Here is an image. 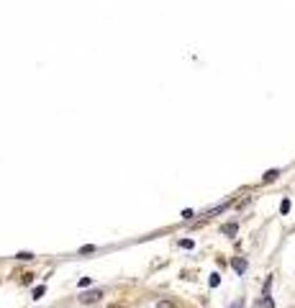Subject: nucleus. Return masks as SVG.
I'll return each instance as SVG.
<instances>
[{"instance_id":"6","label":"nucleus","mask_w":295,"mask_h":308,"mask_svg":"<svg viewBox=\"0 0 295 308\" xmlns=\"http://www.w3.org/2000/svg\"><path fill=\"white\" fill-rule=\"evenodd\" d=\"M277 175H280L277 170H269V172L264 175V183H272V180H275V178H277Z\"/></svg>"},{"instance_id":"2","label":"nucleus","mask_w":295,"mask_h":308,"mask_svg":"<svg viewBox=\"0 0 295 308\" xmlns=\"http://www.w3.org/2000/svg\"><path fill=\"white\" fill-rule=\"evenodd\" d=\"M231 265H234V270H236V272H239V275H241V272H244V270H246V262H244V259H241V257H236V259H234V262H231Z\"/></svg>"},{"instance_id":"12","label":"nucleus","mask_w":295,"mask_h":308,"mask_svg":"<svg viewBox=\"0 0 295 308\" xmlns=\"http://www.w3.org/2000/svg\"><path fill=\"white\" fill-rule=\"evenodd\" d=\"M90 282H93V280H90V277H82V280H80L77 285H80V288H87V285H90Z\"/></svg>"},{"instance_id":"5","label":"nucleus","mask_w":295,"mask_h":308,"mask_svg":"<svg viewBox=\"0 0 295 308\" xmlns=\"http://www.w3.org/2000/svg\"><path fill=\"white\" fill-rule=\"evenodd\" d=\"M236 231H239V226H236V224H226V226H223V234H229V236H234Z\"/></svg>"},{"instance_id":"8","label":"nucleus","mask_w":295,"mask_h":308,"mask_svg":"<svg viewBox=\"0 0 295 308\" xmlns=\"http://www.w3.org/2000/svg\"><path fill=\"white\" fill-rule=\"evenodd\" d=\"M280 213H290V201H287V198L280 203Z\"/></svg>"},{"instance_id":"11","label":"nucleus","mask_w":295,"mask_h":308,"mask_svg":"<svg viewBox=\"0 0 295 308\" xmlns=\"http://www.w3.org/2000/svg\"><path fill=\"white\" fill-rule=\"evenodd\" d=\"M229 308H244V300H241V298H236V300H234Z\"/></svg>"},{"instance_id":"3","label":"nucleus","mask_w":295,"mask_h":308,"mask_svg":"<svg viewBox=\"0 0 295 308\" xmlns=\"http://www.w3.org/2000/svg\"><path fill=\"white\" fill-rule=\"evenodd\" d=\"M157 308H180L175 300H170V298H165V300H160V303H157Z\"/></svg>"},{"instance_id":"7","label":"nucleus","mask_w":295,"mask_h":308,"mask_svg":"<svg viewBox=\"0 0 295 308\" xmlns=\"http://www.w3.org/2000/svg\"><path fill=\"white\" fill-rule=\"evenodd\" d=\"M208 282H211V288H216V285H218V282H221V275H218V272H213V275H211V280H208Z\"/></svg>"},{"instance_id":"13","label":"nucleus","mask_w":295,"mask_h":308,"mask_svg":"<svg viewBox=\"0 0 295 308\" xmlns=\"http://www.w3.org/2000/svg\"><path fill=\"white\" fill-rule=\"evenodd\" d=\"M110 308H121V305H110Z\"/></svg>"},{"instance_id":"4","label":"nucleus","mask_w":295,"mask_h":308,"mask_svg":"<svg viewBox=\"0 0 295 308\" xmlns=\"http://www.w3.org/2000/svg\"><path fill=\"white\" fill-rule=\"evenodd\" d=\"M257 308H275V305H272V300H269V293H264V300H259Z\"/></svg>"},{"instance_id":"10","label":"nucleus","mask_w":295,"mask_h":308,"mask_svg":"<svg viewBox=\"0 0 295 308\" xmlns=\"http://www.w3.org/2000/svg\"><path fill=\"white\" fill-rule=\"evenodd\" d=\"M80 252H82V254H93V252H95V247H93V244H85Z\"/></svg>"},{"instance_id":"1","label":"nucleus","mask_w":295,"mask_h":308,"mask_svg":"<svg viewBox=\"0 0 295 308\" xmlns=\"http://www.w3.org/2000/svg\"><path fill=\"white\" fill-rule=\"evenodd\" d=\"M100 298H103V290H90V293H82V295H80V300H82L85 305H87V303H98Z\"/></svg>"},{"instance_id":"9","label":"nucleus","mask_w":295,"mask_h":308,"mask_svg":"<svg viewBox=\"0 0 295 308\" xmlns=\"http://www.w3.org/2000/svg\"><path fill=\"white\" fill-rule=\"evenodd\" d=\"M44 293H47V288H44V285H39V288H34V298H41Z\"/></svg>"}]
</instances>
